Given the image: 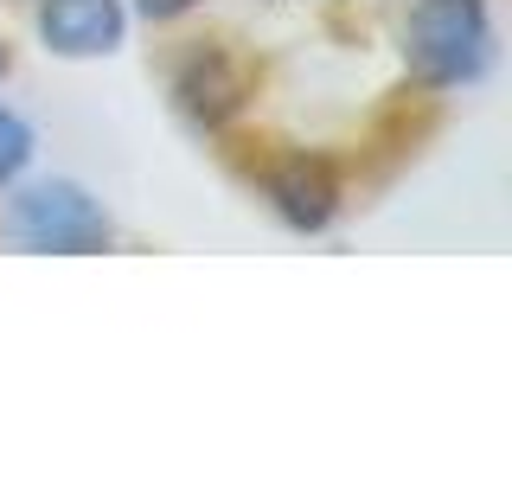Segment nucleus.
Here are the masks:
<instances>
[{
  "instance_id": "nucleus-1",
  "label": "nucleus",
  "mask_w": 512,
  "mask_h": 480,
  "mask_svg": "<svg viewBox=\"0 0 512 480\" xmlns=\"http://www.w3.org/2000/svg\"><path fill=\"white\" fill-rule=\"evenodd\" d=\"M224 154H231L244 192L295 237H320L352 212V167L333 148L244 128V135L224 141Z\"/></svg>"
},
{
  "instance_id": "nucleus-2",
  "label": "nucleus",
  "mask_w": 512,
  "mask_h": 480,
  "mask_svg": "<svg viewBox=\"0 0 512 480\" xmlns=\"http://www.w3.org/2000/svg\"><path fill=\"white\" fill-rule=\"evenodd\" d=\"M160 84H167V109L180 116L186 135L224 148L231 135H244L263 109V58L231 32H186L160 58Z\"/></svg>"
},
{
  "instance_id": "nucleus-3",
  "label": "nucleus",
  "mask_w": 512,
  "mask_h": 480,
  "mask_svg": "<svg viewBox=\"0 0 512 480\" xmlns=\"http://www.w3.org/2000/svg\"><path fill=\"white\" fill-rule=\"evenodd\" d=\"M493 45V0H404L397 13V71L416 96L474 90L493 64Z\"/></svg>"
},
{
  "instance_id": "nucleus-4",
  "label": "nucleus",
  "mask_w": 512,
  "mask_h": 480,
  "mask_svg": "<svg viewBox=\"0 0 512 480\" xmlns=\"http://www.w3.org/2000/svg\"><path fill=\"white\" fill-rule=\"evenodd\" d=\"M0 237L32 256H103L116 250V218L77 180H13L0 199Z\"/></svg>"
},
{
  "instance_id": "nucleus-5",
  "label": "nucleus",
  "mask_w": 512,
  "mask_h": 480,
  "mask_svg": "<svg viewBox=\"0 0 512 480\" xmlns=\"http://www.w3.org/2000/svg\"><path fill=\"white\" fill-rule=\"evenodd\" d=\"M128 20H135L128 0H32V32H39V45L52 58H71V64L122 52Z\"/></svg>"
},
{
  "instance_id": "nucleus-6",
  "label": "nucleus",
  "mask_w": 512,
  "mask_h": 480,
  "mask_svg": "<svg viewBox=\"0 0 512 480\" xmlns=\"http://www.w3.org/2000/svg\"><path fill=\"white\" fill-rule=\"evenodd\" d=\"M32 148H39V135H32V122L20 116V109L0 96V199H7L13 180H26L32 167Z\"/></svg>"
},
{
  "instance_id": "nucleus-7",
  "label": "nucleus",
  "mask_w": 512,
  "mask_h": 480,
  "mask_svg": "<svg viewBox=\"0 0 512 480\" xmlns=\"http://www.w3.org/2000/svg\"><path fill=\"white\" fill-rule=\"evenodd\" d=\"M205 0H128V13H141L148 26H180V20H192Z\"/></svg>"
},
{
  "instance_id": "nucleus-8",
  "label": "nucleus",
  "mask_w": 512,
  "mask_h": 480,
  "mask_svg": "<svg viewBox=\"0 0 512 480\" xmlns=\"http://www.w3.org/2000/svg\"><path fill=\"white\" fill-rule=\"evenodd\" d=\"M13 64H20V52H13V39H7V32H0V84H7V77H13Z\"/></svg>"
}]
</instances>
